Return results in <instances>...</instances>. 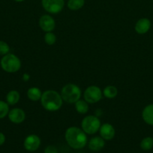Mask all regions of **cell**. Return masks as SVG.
Here are the masks:
<instances>
[{
  "label": "cell",
  "mask_w": 153,
  "mask_h": 153,
  "mask_svg": "<svg viewBox=\"0 0 153 153\" xmlns=\"http://www.w3.org/2000/svg\"><path fill=\"white\" fill-rule=\"evenodd\" d=\"M68 144L74 149H81L87 143V136L83 130L77 127H70L64 134Z\"/></svg>",
  "instance_id": "obj_1"
},
{
  "label": "cell",
  "mask_w": 153,
  "mask_h": 153,
  "mask_svg": "<svg viewBox=\"0 0 153 153\" xmlns=\"http://www.w3.org/2000/svg\"><path fill=\"white\" fill-rule=\"evenodd\" d=\"M62 98L61 95L55 91H46L42 94L40 102L46 110L55 111L58 110L62 105Z\"/></svg>",
  "instance_id": "obj_2"
},
{
  "label": "cell",
  "mask_w": 153,
  "mask_h": 153,
  "mask_svg": "<svg viewBox=\"0 0 153 153\" xmlns=\"http://www.w3.org/2000/svg\"><path fill=\"white\" fill-rule=\"evenodd\" d=\"M61 97L68 103H75L80 99L81 91L74 84H68L62 89Z\"/></svg>",
  "instance_id": "obj_3"
},
{
  "label": "cell",
  "mask_w": 153,
  "mask_h": 153,
  "mask_svg": "<svg viewBox=\"0 0 153 153\" xmlns=\"http://www.w3.org/2000/svg\"><path fill=\"white\" fill-rule=\"evenodd\" d=\"M1 67L7 73H16L20 69L21 62L14 54H7L2 58Z\"/></svg>",
  "instance_id": "obj_4"
},
{
  "label": "cell",
  "mask_w": 153,
  "mask_h": 153,
  "mask_svg": "<svg viewBox=\"0 0 153 153\" xmlns=\"http://www.w3.org/2000/svg\"><path fill=\"white\" fill-rule=\"evenodd\" d=\"M81 126L84 132L88 134H93L100 129V122L97 117L89 115L82 120Z\"/></svg>",
  "instance_id": "obj_5"
},
{
  "label": "cell",
  "mask_w": 153,
  "mask_h": 153,
  "mask_svg": "<svg viewBox=\"0 0 153 153\" xmlns=\"http://www.w3.org/2000/svg\"><path fill=\"white\" fill-rule=\"evenodd\" d=\"M102 98V92L97 86H90L84 92V100L88 103H95Z\"/></svg>",
  "instance_id": "obj_6"
},
{
  "label": "cell",
  "mask_w": 153,
  "mask_h": 153,
  "mask_svg": "<svg viewBox=\"0 0 153 153\" xmlns=\"http://www.w3.org/2000/svg\"><path fill=\"white\" fill-rule=\"evenodd\" d=\"M64 0H42L43 7L51 13H59L64 7Z\"/></svg>",
  "instance_id": "obj_7"
},
{
  "label": "cell",
  "mask_w": 153,
  "mask_h": 153,
  "mask_svg": "<svg viewBox=\"0 0 153 153\" xmlns=\"http://www.w3.org/2000/svg\"><path fill=\"white\" fill-rule=\"evenodd\" d=\"M24 148L28 152H34L38 150L40 146V139L36 134H30L26 137L24 140Z\"/></svg>",
  "instance_id": "obj_8"
},
{
  "label": "cell",
  "mask_w": 153,
  "mask_h": 153,
  "mask_svg": "<svg viewBox=\"0 0 153 153\" xmlns=\"http://www.w3.org/2000/svg\"><path fill=\"white\" fill-rule=\"evenodd\" d=\"M39 25L43 31L50 32L55 28V20L50 15H44L39 19Z\"/></svg>",
  "instance_id": "obj_9"
},
{
  "label": "cell",
  "mask_w": 153,
  "mask_h": 153,
  "mask_svg": "<svg viewBox=\"0 0 153 153\" xmlns=\"http://www.w3.org/2000/svg\"><path fill=\"white\" fill-rule=\"evenodd\" d=\"M8 118L12 123L20 124L26 119V114L22 109L14 108L8 112Z\"/></svg>",
  "instance_id": "obj_10"
},
{
  "label": "cell",
  "mask_w": 153,
  "mask_h": 153,
  "mask_svg": "<svg viewBox=\"0 0 153 153\" xmlns=\"http://www.w3.org/2000/svg\"><path fill=\"white\" fill-rule=\"evenodd\" d=\"M100 137L106 140H110L115 136V129L113 126L109 123H104L100 127Z\"/></svg>",
  "instance_id": "obj_11"
},
{
  "label": "cell",
  "mask_w": 153,
  "mask_h": 153,
  "mask_svg": "<svg viewBox=\"0 0 153 153\" xmlns=\"http://www.w3.org/2000/svg\"><path fill=\"white\" fill-rule=\"evenodd\" d=\"M151 28V22L147 18H141L135 25V31L139 34H144Z\"/></svg>",
  "instance_id": "obj_12"
},
{
  "label": "cell",
  "mask_w": 153,
  "mask_h": 153,
  "mask_svg": "<svg viewBox=\"0 0 153 153\" xmlns=\"http://www.w3.org/2000/svg\"><path fill=\"white\" fill-rule=\"evenodd\" d=\"M104 140L101 137H94L88 141V148L93 152H98L104 147Z\"/></svg>",
  "instance_id": "obj_13"
},
{
  "label": "cell",
  "mask_w": 153,
  "mask_h": 153,
  "mask_svg": "<svg viewBox=\"0 0 153 153\" xmlns=\"http://www.w3.org/2000/svg\"><path fill=\"white\" fill-rule=\"evenodd\" d=\"M142 117L146 123L153 126V104H150L144 108L142 112Z\"/></svg>",
  "instance_id": "obj_14"
},
{
  "label": "cell",
  "mask_w": 153,
  "mask_h": 153,
  "mask_svg": "<svg viewBox=\"0 0 153 153\" xmlns=\"http://www.w3.org/2000/svg\"><path fill=\"white\" fill-rule=\"evenodd\" d=\"M42 96V93L39 88H31L28 90L27 91V97L32 101H38L40 100Z\"/></svg>",
  "instance_id": "obj_15"
},
{
  "label": "cell",
  "mask_w": 153,
  "mask_h": 153,
  "mask_svg": "<svg viewBox=\"0 0 153 153\" xmlns=\"http://www.w3.org/2000/svg\"><path fill=\"white\" fill-rule=\"evenodd\" d=\"M75 108L79 114H86L88 111V105L87 104V102L86 100L84 101V100H79L75 102Z\"/></svg>",
  "instance_id": "obj_16"
},
{
  "label": "cell",
  "mask_w": 153,
  "mask_h": 153,
  "mask_svg": "<svg viewBox=\"0 0 153 153\" xmlns=\"http://www.w3.org/2000/svg\"><path fill=\"white\" fill-rule=\"evenodd\" d=\"M20 94L16 91H11L7 94L6 100L9 105H15L19 102L20 100Z\"/></svg>",
  "instance_id": "obj_17"
},
{
  "label": "cell",
  "mask_w": 153,
  "mask_h": 153,
  "mask_svg": "<svg viewBox=\"0 0 153 153\" xmlns=\"http://www.w3.org/2000/svg\"><path fill=\"white\" fill-rule=\"evenodd\" d=\"M140 148L144 151H148L153 147V138L152 137H144L140 142Z\"/></svg>",
  "instance_id": "obj_18"
},
{
  "label": "cell",
  "mask_w": 153,
  "mask_h": 153,
  "mask_svg": "<svg viewBox=\"0 0 153 153\" xmlns=\"http://www.w3.org/2000/svg\"><path fill=\"white\" fill-rule=\"evenodd\" d=\"M117 94H118L117 88L115 86H112V85L106 87L104 90V95L108 99L114 98V97H116Z\"/></svg>",
  "instance_id": "obj_19"
},
{
  "label": "cell",
  "mask_w": 153,
  "mask_h": 153,
  "mask_svg": "<svg viewBox=\"0 0 153 153\" xmlns=\"http://www.w3.org/2000/svg\"><path fill=\"white\" fill-rule=\"evenodd\" d=\"M84 0H68V7L72 10H76L80 9L84 5Z\"/></svg>",
  "instance_id": "obj_20"
},
{
  "label": "cell",
  "mask_w": 153,
  "mask_h": 153,
  "mask_svg": "<svg viewBox=\"0 0 153 153\" xmlns=\"http://www.w3.org/2000/svg\"><path fill=\"white\" fill-rule=\"evenodd\" d=\"M9 107L8 105L4 102L0 100V119H2L8 114Z\"/></svg>",
  "instance_id": "obj_21"
},
{
  "label": "cell",
  "mask_w": 153,
  "mask_h": 153,
  "mask_svg": "<svg viewBox=\"0 0 153 153\" xmlns=\"http://www.w3.org/2000/svg\"><path fill=\"white\" fill-rule=\"evenodd\" d=\"M44 41L46 44L48 45H53L56 41V37L53 33L46 32L44 35Z\"/></svg>",
  "instance_id": "obj_22"
},
{
  "label": "cell",
  "mask_w": 153,
  "mask_h": 153,
  "mask_svg": "<svg viewBox=\"0 0 153 153\" xmlns=\"http://www.w3.org/2000/svg\"><path fill=\"white\" fill-rule=\"evenodd\" d=\"M10 48L8 43L5 42L0 40V55H5L8 54Z\"/></svg>",
  "instance_id": "obj_23"
},
{
  "label": "cell",
  "mask_w": 153,
  "mask_h": 153,
  "mask_svg": "<svg viewBox=\"0 0 153 153\" xmlns=\"http://www.w3.org/2000/svg\"><path fill=\"white\" fill-rule=\"evenodd\" d=\"M44 153H58V150L55 146L50 145L44 149Z\"/></svg>",
  "instance_id": "obj_24"
},
{
  "label": "cell",
  "mask_w": 153,
  "mask_h": 153,
  "mask_svg": "<svg viewBox=\"0 0 153 153\" xmlns=\"http://www.w3.org/2000/svg\"><path fill=\"white\" fill-rule=\"evenodd\" d=\"M4 142H5V136L3 133L0 132V146H2Z\"/></svg>",
  "instance_id": "obj_25"
},
{
  "label": "cell",
  "mask_w": 153,
  "mask_h": 153,
  "mask_svg": "<svg viewBox=\"0 0 153 153\" xmlns=\"http://www.w3.org/2000/svg\"><path fill=\"white\" fill-rule=\"evenodd\" d=\"M16 1H25V0H14Z\"/></svg>",
  "instance_id": "obj_26"
}]
</instances>
